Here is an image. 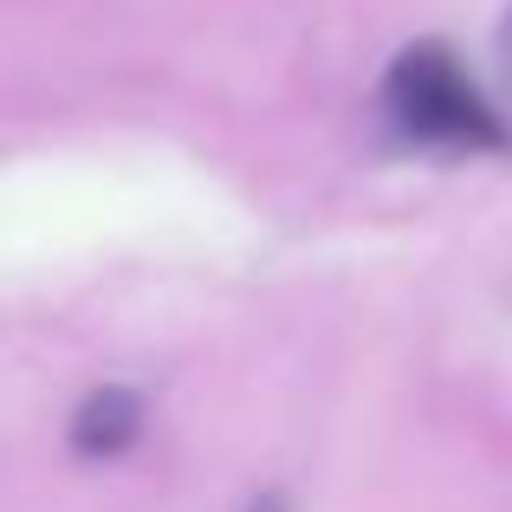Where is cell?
Segmentation results:
<instances>
[{
	"label": "cell",
	"instance_id": "1",
	"mask_svg": "<svg viewBox=\"0 0 512 512\" xmlns=\"http://www.w3.org/2000/svg\"><path fill=\"white\" fill-rule=\"evenodd\" d=\"M383 111L396 124V137L422 143V150H512L506 117L487 104V91L474 85L461 59L448 46H409L383 78Z\"/></svg>",
	"mask_w": 512,
	"mask_h": 512
},
{
	"label": "cell",
	"instance_id": "2",
	"mask_svg": "<svg viewBox=\"0 0 512 512\" xmlns=\"http://www.w3.org/2000/svg\"><path fill=\"white\" fill-rule=\"evenodd\" d=\"M137 435H143V396H137V389H124V383L91 389V396L78 402V415H72V448L85 454V461L124 454Z\"/></svg>",
	"mask_w": 512,
	"mask_h": 512
},
{
	"label": "cell",
	"instance_id": "3",
	"mask_svg": "<svg viewBox=\"0 0 512 512\" xmlns=\"http://www.w3.org/2000/svg\"><path fill=\"white\" fill-rule=\"evenodd\" d=\"M247 512H292V506L279 500V493H260V500H247Z\"/></svg>",
	"mask_w": 512,
	"mask_h": 512
}]
</instances>
